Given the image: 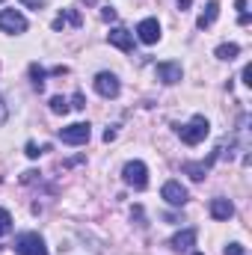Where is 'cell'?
<instances>
[{
  "mask_svg": "<svg viewBox=\"0 0 252 255\" xmlns=\"http://www.w3.org/2000/svg\"><path fill=\"white\" fill-rule=\"evenodd\" d=\"M190 3H193V0H178V9H187Z\"/></svg>",
  "mask_w": 252,
  "mask_h": 255,
  "instance_id": "83f0119b",
  "label": "cell"
},
{
  "mask_svg": "<svg viewBox=\"0 0 252 255\" xmlns=\"http://www.w3.org/2000/svg\"><path fill=\"white\" fill-rule=\"evenodd\" d=\"M208 133H211V125H208V119H205V116H193L187 125L181 128V139H184L187 145H199Z\"/></svg>",
  "mask_w": 252,
  "mask_h": 255,
  "instance_id": "6da1fadb",
  "label": "cell"
},
{
  "mask_svg": "<svg viewBox=\"0 0 252 255\" xmlns=\"http://www.w3.org/2000/svg\"><path fill=\"white\" fill-rule=\"evenodd\" d=\"M226 255H244V247L241 244H229L226 247Z\"/></svg>",
  "mask_w": 252,
  "mask_h": 255,
  "instance_id": "44dd1931",
  "label": "cell"
},
{
  "mask_svg": "<svg viewBox=\"0 0 252 255\" xmlns=\"http://www.w3.org/2000/svg\"><path fill=\"white\" fill-rule=\"evenodd\" d=\"M244 83L252 86V65H244Z\"/></svg>",
  "mask_w": 252,
  "mask_h": 255,
  "instance_id": "d4e9b609",
  "label": "cell"
},
{
  "mask_svg": "<svg viewBox=\"0 0 252 255\" xmlns=\"http://www.w3.org/2000/svg\"><path fill=\"white\" fill-rule=\"evenodd\" d=\"M154 74H157V80H163V83H178L184 71H181V63H157Z\"/></svg>",
  "mask_w": 252,
  "mask_h": 255,
  "instance_id": "9c48e42d",
  "label": "cell"
},
{
  "mask_svg": "<svg viewBox=\"0 0 252 255\" xmlns=\"http://www.w3.org/2000/svg\"><path fill=\"white\" fill-rule=\"evenodd\" d=\"M136 36H139V42H145V45H154V42L160 39V24H157V18H145V21H139V27H136Z\"/></svg>",
  "mask_w": 252,
  "mask_h": 255,
  "instance_id": "ba28073f",
  "label": "cell"
},
{
  "mask_svg": "<svg viewBox=\"0 0 252 255\" xmlns=\"http://www.w3.org/2000/svg\"><path fill=\"white\" fill-rule=\"evenodd\" d=\"M196 244V229H184V232H178L175 238H172V250H178V253H184Z\"/></svg>",
  "mask_w": 252,
  "mask_h": 255,
  "instance_id": "4fadbf2b",
  "label": "cell"
},
{
  "mask_svg": "<svg viewBox=\"0 0 252 255\" xmlns=\"http://www.w3.org/2000/svg\"><path fill=\"white\" fill-rule=\"evenodd\" d=\"M95 89H98V95H104V98H116L122 86H119V77H116V74L101 71V74L95 77Z\"/></svg>",
  "mask_w": 252,
  "mask_h": 255,
  "instance_id": "8992f818",
  "label": "cell"
},
{
  "mask_svg": "<svg viewBox=\"0 0 252 255\" xmlns=\"http://www.w3.org/2000/svg\"><path fill=\"white\" fill-rule=\"evenodd\" d=\"M110 139H116V128H107L104 130V142H110Z\"/></svg>",
  "mask_w": 252,
  "mask_h": 255,
  "instance_id": "484cf974",
  "label": "cell"
},
{
  "mask_svg": "<svg viewBox=\"0 0 252 255\" xmlns=\"http://www.w3.org/2000/svg\"><path fill=\"white\" fill-rule=\"evenodd\" d=\"M51 113H57V116H65L68 113V101H65L63 95H54L51 98Z\"/></svg>",
  "mask_w": 252,
  "mask_h": 255,
  "instance_id": "e0dca14e",
  "label": "cell"
},
{
  "mask_svg": "<svg viewBox=\"0 0 252 255\" xmlns=\"http://www.w3.org/2000/svg\"><path fill=\"white\" fill-rule=\"evenodd\" d=\"M107 39H110V45H116L119 51H133V36L127 33L125 27H113V30L107 33Z\"/></svg>",
  "mask_w": 252,
  "mask_h": 255,
  "instance_id": "30bf717a",
  "label": "cell"
},
{
  "mask_svg": "<svg viewBox=\"0 0 252 255\" xmlns=\"http://www.w3.org/2000/svg\"><path fill=\"white\" fill-rule=\"evenodd\" d=\"M122 175H125V184H130L133 190H145V184H148V169L142 160H127Z\"/></svg>",
  "mask_w": 252,
  "mask_h": 255,
  "instance_id": "7a4b0ae2",
  "label": "cell"
},
{
  "mask_svg": "<svg viewBox=\"0 0 252 255\" xmlns=\"http://www.w3.org/2000/svg\"><path fill=\"white\" fill-rule=\"evenodd\" d=\"M39 154H42V151H39V145H36V142H27V157H33V160H36Z\"/></svg>",
  "mask_w": 252,
  "mask_h": 255,
  "instance_id": "ffe728a7",
  "label": "cell"
},
{
  "mask_svg": "<svg viewBox=\"0 0 252 255\" xmlns=\"http://www.w3.org/2000/svg\"><path fill=\"white\" fill-rule=\"evenodd\" d=\"M65 24H74V27H77V24H80V15H77L74 9H68L65 15H60V18L54 21V30H63Z\"/></svg>",
  "mask_w": 252,
  "mask_h": 255,
  "instance_id": "5bb4252c",
  "label": "cell"
},
{
  "mask_svg": "<svg viewBox=\"0 0 252 255\" xmlns=\"http://www.w3.org/2000/svg\"><path fill=\"white\" fill-rule=\"evenodd\" d=\"M24 6H30V9H42L45 6V0H21Z\"/></svg>",
  "mask_w": 252,
  "mask_h": 255,
  "instance_id": "cb8c5ba5",
  "label": "cell"
},
{
  "mask_svg": "<svg viewBox=\"0 0 252 255\" xmlns=\"http://www.w3.org/2000/svg\"><path fill=\"white\" fill-rule=\"evenodd\" d=\"M232 214H235V205H232L229 199H223V196L211 199V217H214V220H229Z\"/></svg>",
  "mask_w": 252,
  "mask_h": 255,
  "instance_id": "8fae6325",
  "label": "cell"
},
{
  "mask_svg": "<svg viewBox=\"0 0 252 255\" xmlns=\"http://www.w3.org/2000/svg\"><path fill=\"white\" fill-rule=\"evenodd\" d=\"M6 122V107H3V98H0V125Z\"/></svg>",
  "mask_w": 252,
  "mask_h": 255,
  "instance_id": "4316f807",
  "label": "cell"
},
{
  "mask_svg": "<svg viewBox=\"0 0 252 255\" xmlns=\"http://www.w3.org/2000/svg\"><path fill=\"white\" fill-rule=\"evenodd\" d=\"M217 15H220V3H217V0H211V3L205 6V12L199 15V21H196V27H199V30H205V27H211V24L217 21Z\"/></svg>",
  "mask_w": 252,
  "mask_h": 255,
  "instance_id": "7c38bea8",
  "label": "cell"
},
{
  "mask_svg": "<svg viewBox=\"0 0 252 255\" xmlns=\"http://www.w3.org/2000/svg\"><path fill=\"white\" fill-rule=\"evenodd\" d=\"M89 125L86 122H77V125H68V128H63L60 130V139L63 142H68V145H83L86 139H89Z\"/></svg>",
  "mask_w": 252,
  "mask_h": 255,
  "instance_id": "5b68a950",
  "label": "cell"
},
{
  "mask_svg": "<svg viewBox=\"0 0 252 255\" xmlns=\"http://www.w3.org/2000/svg\"><path fill=\"white\" fill-rule=\"evenodd\" d=\"M30 77H33V86L42 92V89H45V68L33 63V65H30Z\"/></svg>",
  "mask_w": 252,
  "mask_h": 255,
  "instance_id": "2e32d148",
  "label": "cell"
},
{
  "mask_svg": "<svg viewBox=\"0 0 252 255\" xmlns=\"http://www.w3.org/2000/svg\"><path fill=\"white\" fill-rule=\"evenodd\" d=\"M71 101H74V104H71L74 110H83V107H86V101H83V95H80V92H77V95H74Z\"/></svg>",
  "mask_w": 252,
  "mask_h": 255,
  "instance_id": "7402d4cb",
  "label": "cell"
},
{
  "mask_svg": "<svg viewBox=\"0 0 252 255\" xmlns=\"http://www.w3.org/2000/svg\"><path fill=\"white\" fill-rule=\"evenodd\" d=\"M160 196H163L169 205H175V208L187 205V187H181L178 181H166V184H163V190H160Z\"/></svg>",
  "mask_w": 252,
  "mask_h": 255,
  "instance_id": "52a82bcc",
  "label": "cell"
},
{
  "mask_svg": "<svg viewBox=\"0 0 252 255\" xmlns=\"http://www.w3.org/2000/svg\"><path fill=\"white\" fill-rule=\"evenodd\" d=\"M193 255H202V253H193Z\"/></svg>",
  "mask_w": 252,
  "mask_h": 255,
  "instance_id": "f1b7e54d",
  "label": "cell"
},
{
  "mask_svg": "<svg viewBox=\"0 0 252 255\" xmlns=\"http://www.w3.org/2000/svg\"><path fill=\"white\" fill-rule=\"evenodd\" d=\"M184 169L190 172V178H196V181H202V178H205V172H208V163H187Z\"/></svg>",
  "mask_w": 252,
  "mask_h": 255,
  "instance_id": "ac0fdd59",
  "label": "cell"
},
{
  "mask_svg": "<svg viewBox=\"0 0 252 255\" xmlns=\"http://www.w3.org/2000/svg\"><path fill=\"white\" fill-rule=\"evenodd\" d=\"M12 232V217H9V211L6 208H0V238L3 235H9Z\"/></svg>",
  "mask_w": 252,
  "mask_h": 255,
  "instance_id": "d6986e66",
  "label": "cell"
},
{
  "mask_svg": "<svg viewBox=\"0 0 252 255\" xmlns=\"http://www.w3.org/2000/svg\"><path fill=\"white\" fill-rule=\"evenodd\" d=\"M15 253L18 255H48V250H45V241L36 232H27V235H18Z\"/></svg>",
  "mask_w": 252,
  "mask_h": 255,
  "instance_id": "3957f363",
  "label": "cell"
},
{
  "mask_svg": "<svg viewBox=\"0 0 252 255\" xmlns=\"http://www.w3.org/2000/svg\"><path fill=\"white\" fill-rule=\"evenodd\" d=\"M101 18H104V21H116V9H110V6H107V9L101 12Z\"/></svg>",
  "mask_w": 252,
  "mask_h": 255,
  "instance_id": "603a6c76",
  "label": "cell"
},
{
  "mask_svg": "<svg viewBox=\"0 0 252 255\" xmlns=\"http://www.w3.org/2000/svg\"><path fill=\"white\" fill-rule=\"evenodd\" d=\"M238 54H241V48H238L235 42H229V45H220V48H217V57H220V60H229V63H232Z\"/></svg>",
  "mask_w": 252,
  "mask_h": 255,
  "instance_id": "9a60e30c",
  "label": "cell"
},
{
  "mask_svg": "<svg viewBox=\"0 0 252 255\" xmlns=\"http://www.w3.org/2000/svg\"><path fill=\"white\" fill-rule=\"evenodd\" d=\"M0 30L3 33H24L27 30V18L18 9H3L0 12Z\"/></svg>",
  "mask_w": 252,
  "mask_h": 255,
  "instance_id": "277c9868",
  "label": "cell"
}]
</instances>
